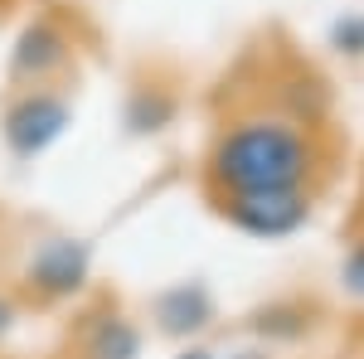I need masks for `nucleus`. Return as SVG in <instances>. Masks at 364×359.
Returning a JSON list of instances; mask_svg holds the SVG:
<instances>
[{
  "label": "nucleus",
  "instance_id": "obj_1",
  "mask_svg": "<svg viewBox=\"0 0 364 359\" xmlns=\"http://www.w3.org/2000/svg\"><path fill=\"white\" fill-rule=\"evenodd\" d=\"M209 175L224 194L301 190L311 175V141L301 136V127L282 117H252L219 136L209 156Z\"/></svg>",
  "mask_w": 364,
  "mask_h": 359
},
{
  "label": "nucleus",
  "instance_id": "obj_2",
  "mask_svg": "<svg viewBox=\"0 0 364 359\" xmlns=\"http://www.w3.org/2000/svg\"><path fill=\"white\" fill-rule=\"evenodd\" d=\"M73 127L68 97H58L49 87H25L20 97H10V107L0 117V141L15 161H34Z\"/></svg>",
  "mask_w": 364,
  "mask_h": 359
},
{
  "label": "nucleus",
  "instance_id": "obj_3",
  "mask_svg": "<svg viewBox=\"0 0 364 359\" xmlns=\"http://www.w3.org/2000/svg\"><path fill=\"white\" fill-rule=\"evenodd\" d=\"M228 223L248 238H262V243H277V238H291L301 223H306L311 204L301 190H272V194H228L224 204Z\"/></svg>",
  "mask_w": 364,
  "mask_h": 359
},
{
  "label": "nucleus",
  "instance_id": "obj_4",
  "mask_svg": "<svg viewBox=\"0 0 364 359\" xmlns=\"http://www.w3.org/2000/svg\"><path fill=\"white\" fill-rule=\"evenodd\" d=\"M25 277L39 296H54V301L58 296H78L87 286V277H92V252L78 238H44L29 257Z\"/></svg>",
  "mask_w": 364,
  "mask_h": 359
},
{
  "label": "nucleus",
  "instance_id": "obj_5",
  "mask_svg": "<svg viewBox=\"0 0 364 359\" xmlns=\"http://www.w3.org/2000/svg\"><path fill=\"white\" fill-rule=\"evenodd\" d=\"M63 68H68V34L54 20H29L15 39V49H10V78L39 87Z\"/></svg>",
  "mask_w": 364,
  "mask_h": 359
},
{
  "label": "nucleus",
  "instance_id": "obj_6",
  "mask_svg": "<svg viewBox=\"0 0 364 359\" xmlns=\"http://www.w3.org/2000/svg\"><path fill=\"white\" fill-rule=\"evenodd\" d=\"M156 321L166 335H195L214 321V296L204 282H175L156 296Z\"/></svg>",
  "mask_w": 364,
  "mask_h": 359
},
{
  "label": "nucleus",
  "instance_id": "obj_7",
  "mask_svg": "<svg viewBox=\"0 0 364 359\" xmlns=\"http://www.w3.org/2000/svg\"><path fill=\"white\" fill-rule=\"evenodd\" d=\"M141 355V331L127 316H97L92 331H87V359H136Z\"/></svg>",
  "mask_w": 364,
  "mask_h": 359
},
{
  "label": "nucleus",
  "instance_id": "obj_8",
  "mask_svg": "<svg viewBox=\"0 0 364 359\" xmlns=\"http://www.w3.org/2000/svg\"><path fill=\"white\" fill-rule=\"evenodd\" d=\"M331 34H336L340 49H350V54H364V15H350V20H340Z\"/></svg>",
  "mask_w": 364,
  "mask_h": 359
},
{
  "label": "nucleus",
  "instance_id": "obj_9",
  "mask_svg": "<svg viewBox=\"0 0 364 359\" xmlns=\"http://www.w3.org/2000/svg\"><path fill=\"white\" fill-rule=\"evenodd\" d=\"M340 277H345V286L355 291V296H364V243L350 257H345V267H340Z\"/></svg>",
  "mask_w": 364,
  "mask_h": 359
},
{
  "label": "nucleus",
  "instance_id": "obj_10",
  "mask_svg": "<svg viewBox=\"0 0 364 359\" xmlns=\"http://www.w3.org/2000/svg\"><path fill=\"white\" fill-rule=\"evenodd\" d=\"M10 331H15V306H10L5 296H0V345L10 340Z\"/></svg>",
  "mask_w": 364,
  "mask_h": 359
},
{
  "label": "nucleus",
  "instance_id": "obj_11",
  "mask_svg": "<svg viewBox=\"0 0 364 359\" xmlns=\"http://www.w3.org/2000/svg\"><path fill=\"white\" fill-rule=\"evenodd\" d=\"M175 359H214V355H209V350H180Z\"/></svg>",
  "mask_w": 364,
  "mask_h": 359
}]
</instances>
